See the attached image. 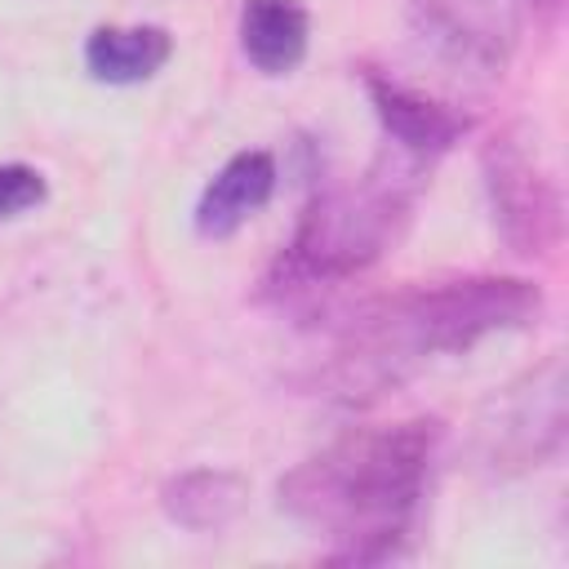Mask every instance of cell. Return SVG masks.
I'll use <instances>...</instances> for the list:
<instances>
[{
  "mask_svg": "<svg viewBox=\"0 0 569 569\" xmlns=\"http://www.w3.org/2000/svg\"><path fill=\"white\" fill-rule=\"evenodd\" d=\"M440 422L356 427L280 480V507L333 542V560H387L409 538Z\"/></svg>",
  "mask_w": 569,
  "mask_h": 569,
  "instance_id": "1",
  "label": "cell"
},
{
  "mask_svg": "<svg viewBox=\"0 0 569 569\" xmlns=\"http://www.w3.org/2000/svg\"><path fill=\"white\" fill-rule=\"evenodd\" d=\"M542 293L511 276H471L418 284L360 311L329 365L342 400H373L436 356L471 351L480 338L538 320Z\"/></svg>",
  "mask_w": 569,
  "mask_h": 569,
  "instance_id": "2",
  "label": "cell"
},
{
  "mask_svg": "<svg viewBox=\"0 0 569 569\" xmlns=\"http://www.w3.org/2000/svg\"><path fill=\"white\" fill-rule=\"evenodd\" d=\"M409 196H413V182L400 164H378L356 187L320 191L307 204V213L280 258L284 284L289 289L338 284V280L373 267L405 231Z\"/></svg>",
  "mask_w": 569,
  "mask_h": 569,
  "instance_id": "3",
  "label": "cell"
},
{
  "mask_svg": "<svg viewBox=\"0 0 569 569\" xmlns=\"http://www.w3.org/2000/svg\"><path fill=\"white\" fill-rule=\"evenodd\" d=\"M569 405H565V360L547 356L538 369L502 387L476 418V462L493 476H520L551 462L565 445Z\"/></svg>",
  "mask_w": 569,
  "mask_h": 569,
  "instance_id": "4",
  "label": "cell"
},
{
  "mask_svg": "<svg viewBox=\"0 0 569 569\" xmlns=\"http://www.w3.org/2000/svg\"><path fill=\"white\" fill-rule=\"evenodd\" d=\"M480 169H485L493 227L502 231V240L525 258L547 253L560 240V191L538 156L533 133L520 124L493 133L485 142Z\"/></svg>",
  "mask_w": 569,
  "mask_h": 569,
  "instance_id": "5",
  "label": "cell"
},
{
  "mask_svg": "<svg viewBox=\"0 0 569 569\" xmlns=\"http://www.w3.org/2000/svg\"><path fill=\"white\" fill-rule=\"evenodd\" d=\"M418 44L458 76H498L520 44L525 0H405Z\"/></svg>",
  "mask_w": 569,
  "mask_h": 569,
  "instance_id": "6",
  "label": "cell"
},
{
  "mask_svg": "<svg viewBox=\"0 0 569 569\" xmlns=\"http://www.w3.org/2000/svg\"><path fill=\"white\" fill-rule=\"evenodd\" d=\"M276 191V160L267 151H240L231 156L213 182L204 187L200 204H196V231L200 236H231L236 227H244Z\"/></svg>",
  "mask_w": 569,
  "mask_h": 569,
  "instance_id": "7",
  "label": "cell"
},
{
  "mask_svg": "<svg viewBox=\"0 0 569 569\" xmlns=\"http://www.w3.org/2000/svg\"><path fill=\"white\" fill-rule=\"evenodd\" d=\"M369 93H373V111L387 129V138L409 156V160H431L440 156L462 129L467 120L453 116L445 102H431L422 98L418 89H405L396 80H369Z\"/></svg>",
  "mask_w": 569,
  "mask_h": 569,
  "instance_id": "8",
  "label": "cell"
},
{
  "mask_svg": "<svg viewBox=\"0 0 569 569\" xmlns=\"http://www.w3.org/2000/svg\"><path fill=\"white\" fill-rule=\"evenodd\" d=\"M240 49L267 76L293 71L307 53V9H302V0H244V9H240Z\"/></svg>",
  "mask_w": 569,
  "mask_h": 569,
  "instance_id": "9",
  "label": "cell"
},
{
  "mask_svg": "<svg viewBox=\"0 0 569 569\" xmlns=\"http://www.w3.org/2000/svg\"><path fill=\"white\" fill-rule=\"evenodd\" d=\"M169 53L173 40L160 27H98L84 44V67L107 84H138L151 80L169 62Z\"/></svg>",
  "mask_w": 569,
  "mask_h": 569,
  "instance_id": "10",
  "label": "cell"
},
{
  "mask_svg": "<svg viewBox=\"0 0 569 569\" xmlns=\"http://www.w3.org/2000/svg\"><path fill=\"white\" fill-rule=\"evenodd\" d=\"M244 498H249V485L240 476L200 467V471H182L178 480H169L160 502L173 525H182L191 533H213L240 516Z\"/></svg>",
  "mask_w": 569,
  "mask_h": 569,
  "instance_id": "11",
  "label": "cell"
},
{
  "mask_svg": "<svg viewBox=\"0 0 569 569\" xmlns=\"http://www.w3.org/2000/svg\"><path fill=\"white\" fill-rule=\"evenodd\" d=\"M44 200V178L31 164H0V222Z\"/></svg>",
  "mask_w": 569,
  "mask_h": 569,
  "instance_id": "12",
  "label": "cell"
}]
</instances>
